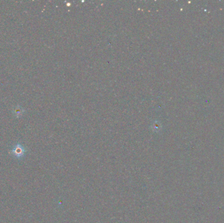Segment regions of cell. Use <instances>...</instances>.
Listing matches in <instances>:
<instances>
[{"instance_id": "cell-1", "label": "cell", "mask_w": 224, "mask_h": 223, "mask_svg": "<svg viewBox=\"0 0 224 223\" xmlns=\"http://www.w3.org/2000/svg\"><path fill=\"white\" fill-rule=\"evenodd\" d=\"M12 152L14 153V155L17 156H21L23 155L24 153H25V149H24L23 147L20 145H18L16 147H14V149L12 150Z\"/></svg>"}]
</instances>
